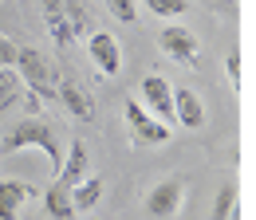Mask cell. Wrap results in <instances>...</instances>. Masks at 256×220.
<instances>
[{
    "mask_svg": "<svg viewBox=\"0 0 256 220\" xmlns=\"http://www.w3.org/2000/svg\"><path fill=\"white\" fill-rule=\"evenodd\" d=\"M12 71L20 75V83H24L36 98H56L60 71H56V63L48 59L40 47H16V63H12Z\"/></svg>",
    "mask_w": 256,
    "mask_h": 220,
    "instance_id": "cell-2",
    "label": "cell"
},
{
    "mask_svg": "<svg viewBox=\"0 0 256 220\" xmlns=\"http://www.w3.org/2000/svg\"><path fill=\"white\" fill-rule=\"evenodd\" d=\"M174 122H182L186 130L205 126V102L193 87H174Z\"/></svg>",
    "mask_w": 256,
    "mask_h": 220,
    "instance_id": "cell-10",
    "label": "cell"
},
{
    "mask_svg": "<svg viewBox=\"0 0 256 220\" xmlns=\"http://www.w3.org/2000/svg\"><path fill=\"white\" fill-rule=\"evenodd\" d=\"M36 197V189L28 181H16V177H8V181H0V220H20L24 213V205Z\"/></svg>",
    "mask_w": 256,
    "mask_h": 220,
    "instance_id": "cell-11",
    "label": "cell"
},
{
    "mask_svg": "<svg viewBox=\"0 0 256 220\" xmlns=\"http://www.w3.org/2000/svg\"><path fill=\"white\" fill-rule=\"evenodd\" d=\"M138 102H142V110L154 114L162 126L174 122V87L162 79L158 71H150V75L138 79Z\"/></svg>",
    "mask_w": 256,
    "mask_h": 220,
    "instance_id": "cell-4",
    "label": "cell"
},
{
    "mask_svg": "<svg viewBox=\"0 0 256 220\" xmlns=\"http://www.w3.org/2000/svg\"><path fill=\"white\" fill-rule=\"evenodd\" d=\"M32 146L48 154L52 173H60V165H64V142H60V134L44 122V118H20V122L4 134V142H0V157H12V154H20V150H32Z\"/></svg>",
    "mask_w": 256,
    "mask_h": 220,
    "instance_id": "cell-1",
    "label": "cell"
},
{
    "mask_svg": "<svg viewBox=\"0 0 256 220\" xmlns=\"http://www.w3.org/2000/svg\"><path fill=\"white\" fill-rule=\"evenodd\" d=\"M87 55H91V63H95L106 79L122 71V47H118V39H114L110 31H91V39H87Z\"/></svg>",
    "mask_w": 256,
    "mask_h": 220,
    "instance_id": "cell-8",
    "label": "cell"
},
{
    "mask_svg": "<svg viewBox=\"0 0 256 220\" xmlns=\"http://www.w3.org/2000/svg\"><path fill=\"white\" fill-rule=\"evenodd\" d=\"M236 201H240V185L236 181H224L217 201H213V217L209 220H232L236 217Z\"/></svg>",
    "mask_w": 256,
    "mask_h": 220,
    "instance_id": "cell-14",
    "label": "cell"
},
{
    "mask_svg": "<svg viewBox=\"0 0 256 220\" xmlns=\"http://www.w3.org/2000/svg\"><path fill=\"white\" fill-rule=\"evenodd\" d=\"M186 189H190V181L182 177V173H170V177H162L158 185L146 193V217L154 220H170L178 217V209H182V201H186Z\"/></svg>",
    "mask_w": 256,
    "mask_h": 220,
    "instance_id": "cell-3",
    "label": "cell"
},
{
    "mask_svg": "<svg viewBox=\"0 0 256 220\" xmlns=\"http://www.w3.org/2000/svg\"><path fill=\"white\" fill-rule=\"evenodd\" d=\"M154 16H162V20H178V16H186L190 12V0H142Z\"/></svg>",
    "mask_w": 256,
    "mask_h": 220,
    "instance_id": "cell-18",
    "label": "cell"
},
{
    "mask_svg": "<svg viewBox=\"0 0 256 220\" xmlns=\"http://www.w3.org/2000/svg\"><path fill=\"white\" fill-rule=\"evenodd\" d=\"M40 8H44V16H60L64 12V0H40Z\"/></svg>",
    "mask_w": 256,
    "mask_h": 220,
    "instance_id": "cell-21",
    "label": "cell"
},
{
    "mask_svg": "<svg viewBox=\"0 0 256 220\" xmlns=\"http://www.w3.org/2000/svg\"><path fill=\"white\" fill-rule=\"evenodd\" d=\"M224 75H228V87L236 94L244 91V51H240V47H232V51L224 55Z\"/></svg>",
    "mask_w": 256,
    "mask_h": 220,
    "instance_id": "cell-16",
    "label": "cell"
},
{
    "mask_svg": "<svg viewBox=\"0 0 256 220\" xmlns=\"http://www.w3.org/2000/svg\"><path fill=\"white\" fill-rule=\"evenodd\" d=\"M44 209H48V217H52V220H75V217H79V213L71 209V193L60 189V185H52L48 193H44Z\"/></svg>",
    "mask_w": 256,
    "mask_h": 220,
    "instance_id": "cell-13",
    "label": "cell"
},
{
    "mask_svg": "<svg viewBox=\"0 0 256 220\" xmlns=\"http://www.w3.org/2000/svg\"><path fill=\"white\" fill-rule=\"evenodd\" d=\"M102 4H106L110 16L122 20V24H134V20H138V0H102Z\"/></svg>",
    "mask_w": 256,
    "mask_h": 220,
    "instance_id": "cell-19",
    "label": "cell"
},
{
    "mask_svg": "<svg viewBox=\"0 0 256 220\" xmlns=\"http://www.w3.org/2000/svg\"><path fill=\"white\" fill-rule=\"evenodd\" d=\"M56 98L64 102V110L75 118V122H95V118H98L91 91H87L83 83H75V79H64V83L56 87Z\"/></svg>",
    "mask_w": 256,
    "mask_h": 220,
    "instance_id": "cell-7",
    "label": "cell"
},
{
    "mask_svg": "<svg viewBox=\"0 0 256 220\" xmlns=\"http://www.w3.org/2000/svg\"><path fill=\"white\" fill-rule=\"evenodd\" d=\"M102 189H106L102 177H98V173H87L79 185L71 189V209H75V213H95V205L102 201Z\"/></svg>",
    "mask_w": 256,
    "mask_h": 220,
    "instance_id": "cell-12",
    "label": "cell"
},
{
    "mask_svg": "<svg viewBox=\"0 0 256 220\" xmlns=\"http://www.w3.org/2000/svg\"><path fill=\"white\" fill-rule=\"evenodd\" d=\"M122 118H126V126H130L134 146H166V142H170V126H162L154 114H146L138 98H126Z\"/></svg>",
    "mask_w": 256,
    "mask_h": 220,
    "instance_id": "cell-5",
    "label": "cell"
},
{
    "mask_svg": "<svg viewBox=\"0 0 256 220\" xmlns=\"http://www.w3.org/2000/svg\"><path fill=\"white\" fill-rule=\"evenodd\" d=\"M20 94H24L20 75H16L12 67H0V114H4V110H12V106L20 102Z\"/></svg>",
    "mask_w": 256,
    "mask_h": 220,
    "instance_id": "cell-15",
    "label": "cell"
},
{
    "mask_svg": "<svg viewBox=\"0 0 256 220\" xmlns=\"http://www.w3.org/2000/svg\"><path fill=\"white\" fill-rule=\"evenodd\" d=\"M16 47H20V43H12V39L0 31V67H12V63H16Z\"/></svg>",
    "mask_w": 256,
    "mask_h": 220,
    "instance_id": "cell-20",
    "label": "cell"
},
{
    "mask_svg": "<svg viewBox=\"0 0 256 220\" xmlns=\"http://www.w3.org/2000/svg\"><path fill=\"white\" fill-rule=\"evenodd\" d=\"M87 173H91V154H87V146H83V142H71V150H67V157H64V165H60V173H56L52 185H60V189L71 193Z\"/></svg>",
    "mask_w": 256,
    "mask_h": 220,
    "instance_id": "cell-9",
    "label": "cell"
},
{
    "mask_svg": "<svg viewBox=\"0 0 256 220\" xmlns=\"http://www.w3.org/2000/svg\"><path fill=\"white\" fill-rule=\"evenodd\" d=\"M44 24H48V31H52L56 47H71V43H75V28L67 24L64 12H60V16H44Z\"/></svg>",
    "mask_w": 256,
    "mask_h": 220,
    "instance_id": "cell-17",
    "label": "cell"
},
{
    "mask_svg": "<svg viewBox=\"0 0 256 220\" xmlns=\"http://www.w3.org/2000/svg\"><path fill=\"white\" fill-rule=\"evenodd\" d=\"M158 47H162V51H166L174 63H186V67H193V63L201 59V43H197V35H193L190 28H182V24L162 28Z\"/></svg>",
    "mask_w": 256,
    "mask_h": 220,
    "instance_id": "cell-6",
    "label": "cell"
}]
</instances>
